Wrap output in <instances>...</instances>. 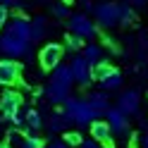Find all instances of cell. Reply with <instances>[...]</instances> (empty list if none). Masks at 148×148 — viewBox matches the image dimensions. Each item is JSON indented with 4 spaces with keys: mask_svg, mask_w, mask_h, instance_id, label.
I'll return each instance as SVG.
<instances>
[{
    "mask_svg": "<svg viewBox=\"0 0 148 148\" xmlns=\"http://www.w3.org/2000/svg\"><path fill=\"white\" fill-rule=\"evenodd\" d=\"M105 122L110 124L112 134H117V136L129 134V115H124L119 108H110L108 110V112H105Z\"/></svg>",
    "mask_w": 148,
    "mask_h": 148,
    "instance_id": "cell-10",
    "label": "cell"
},
{
    "mask_svg": "<svg viewBox=\"0 0 148 148\" xmlns=\"http://www.w3.org/2000/svg\"><path fill=\"white\" fill-rule=\"evenodd\" d=\"M67 124H72V119H69V115L64 112V110L53 112L50 119H48V129L50 132H67Z\"/></svg>",
    "mask_w": 148,
    "mask_h": 148,
    "instance_id": "cell-14",
    "label": "cell"
},
{
    "mask_svg": "<svg viewBox=\"0 0 148 148\" xmlns=\"http://www.w3.org/2000/svg\"><path fill=\"white\" fill-rule=\"evenodd\" d=\"M77 148H100V143L98 141H81Z\"/></svg>",
    "mask_w": 148,
    "mask_h": 148,
    "instance_id": "cell-27",
    "label": "cell"
},
{
    "mask_svg": "<svg viewBox=\"0 0 148 148\" xmlns=\"http://www.w3.org/2000/svg\"><path fill=\"white\" fill-rule=\"evenodd\" d=\"M53 14L55 17H60V19H69V7H67V3H62V0H60V3H55L53 5Z\"/></svg>",
    "mask_w": 148,
    "mask_h": 148,
    "instance_id": "cell-24",
    "label": "cell"
},
{
    "mask_svg": "<svg viewBox=\"0 0 148 148\" xmlns=\"http://www.w3.org/2000/svg\"><path fill=\"white\" fill-rule=\"evenodd\" d=\"M72 84H74V77H72L69 64H58L53 69V79H50L48 88H45L48 100L50 103H64L72 96Z\"/></svg>",
    "mask_w": 148,
    "mask_h": 148,
    "instance_id": "cell-1",
    "label": "cell"
},
{
    "mask_svg": "<svg viewBox=\"0 0 148 148\" xmlns=\"http://www.w3.org/2000/svg\"><path fill=\"white\" fill-rule=\"evenodd\" d=\"M69 31H72L74 36H79V38H93V36L98 34L96 24L91 22L84 12H79V14H72V17H69Z\"/></svg>",
    "mask_w": 148,
    "mask_h": 148,
    "instance_id": "cell-6",
    "label": "cell"
},
{
    "mask_svg": "<svg viewBox=\"0 0 148 148\" xmlns=\"http://www.w3.org/2000/svg\"><path fill=\"white\" fill-rule=\"evenodd\" d=\"M24 122H26V127H29V129H34V132L43 127V119H41V112H38V110H29L26 117H24Z\"/></svg>",
    "mask_w": 148,
    "mask_h": 148,
    "instance_id": "cell-21",
    "label": "cell"
},
{
    "mask_svg": "<svg viewBox=\"0 0 148 148\" xmlns=\"http://www.w3.org/2000/svg\"><path fill=\"white\" fill-rule=\"evenodd\" d=\"M91 136H93V141H103L105 146H112V129H110L108 122H103V119H93L91 122Z\"/></svg>",
    "mask_w": 148,
    "mask_h": 148,
    "instance_id": "cell-13",
    "label": "cell"
},
{
    "mask_svg": "<svg viewBox=\"0 0 148 148\" xmlns=\"http://www.w3.org/2000/svg\"><path fill=\"white\" fill-rule=\"evenodd\" d=\"M117 108L122 110L124 115H136L138 108H141V93H138V91H124V93L117 98Z\"/></svg>",
    "mask_w": 148,
    "mask_h": 148,
    "instance_id": "cell-11",
    "label": "cell"
},
{
    "mask_svg": "<svg viewBox=\"0 0 148 148\" xmlns=\"http://www.w3.org/2000/svg\"><path fill=\"white\" fill-rule=\"evenodd\" d=\"M84 58L91 62V64H96V62H100L103 60V48H100L98 43H88V45H84Z\"/></svg>",
    "mask_w": 148,
    "mask_h": 148,
    "instance_id": "cell-18",
    "label": "cell"
},
{
    "mask_svg": "<svg viewBox=\"0 0 148 148\" xmlns=\"http://www.w3.org/2000/svg\"><path fill=\"white\" fill-rule=\"evenodd\" d=\"M0 5H5V7H19V0H0Z\"/></svg>",
    "mask_w": 148,
    "mask_h": 148,
    "instance_id": "cell-28",
    "label": "cell"
},
{
    "mask_svg": "<svg viewBox=\"0 0 148 148\" xmlns=\"http://www.w3.org/2000/svg\"><path fill=\"white\" fill-rule=\"evenodd\" d=\"M45 31H48V22H45V17L43 14L34 17V19H31V43L34 41H41L43 36H45Z\"/></svg>",
    "mask_w": 148,
    "mask_h": 148,
    "instance_id": "cell-16",
    "label": "cell"
},
{
    "mask_svg": "<svg viewBox=\"0 0 148 148\" xmlns=\"http://www.w3.org/2000/svg\"><path fill=\"white\" fill-rule=\"evenodd\" d=\"M0 53L5 58H29L31 55V41H24V38H17L12 34H3L0 36Z\"/></svg>",
    "mask_w": 148,
    "mask_h": 148,
    "instance_id": "cell-3",
    "label": "cell"
},
{
    "mask_svg": "<svg viewBox=\"0 0 148 148\" xmlns=\"http://www.w3.org/2000/svg\"><path fill=\"white\" fill-rule=\"evenodd\" d=\"M7 34L24 38V41H31V22L24 19V17H14V19L7 22Z\"/></svg>",
    "mask_w": 148,
    "mask_h": 148,
    "instance_id": "cell-12",
    "label": "cell"
},
{
    "mask_svg": "<svg viewBox=\"0 0 148 148\" xmlns=\"http://www.w3.org/2000/svg\"><path fill=\"white\" fill-rule=\"evenodd\" d=\"M62 105H64V112L69 115L72 124H77V127H91V122H93V119H98L96 110L88 105V100H86V98L69 96Z\"/></svg>",
    "mask_w": 148,
    "mask_h": 148,
    "instance_id": "cell-2",
    "label": "cell"
},
{
    "mask_svg": "<svg viewBox=\"0 0 148 148\" xmlns=\"http://www.w3.org/2000/svg\"><path fill=\"white\" fill-rule=\"evenodd\" d=\"M98 84H100V88H103V91H115V88L122 86V74H119L117 69H112L103 81H98Z\"/></svg>",
    "mask_w": 148,
    "mask_h": 148,
    "instance_id": "cell-17",
    "label": "cell"
},
{
    "mask_svg": "<svg viewBox=\"0 0 148 148\" xmlns=\"http://www.w3.org/2000/svg\"><path fill=\"white\" fill-rule=\"evenodd\" d=\"M62 53H64V48L60 43H45L43 48L38 50V62H41V67L43 69H55L60 64V60H62Z\"/></svg>",
    "mask_w": 148,
    "mask_h": 148,
    "instance_id": "cell-7",
    "label": "cell"
},
{
    "mask_svg": "<svg viewBox=\"0 0 148 148\" xmlns=\"http://www.w3.org/2000/svg\"><path fill=\"white\" fill-rule=\"evenodd\" d=\"M7 17H10V7H5V5H0V29L7 24Z\"/></svg>",
    "mask_w": 148,
    "mask_h": 148,
    "instance_id": "cell-26",
    "label": "cell"
},
{
    "mask_svg": "<svg viewBox=\"0 0 148 148\" xmlns=\"http://www.w3.org/2000/svg\"><path fill=\"white\" fill-rule=\"evenodd\" d=\"M19 105H22V96L17 93V91L7 88L5 93H0V117L10 119L12 115L19 112Z\"/></svg>",
    "mask_w": 148,
    "mask_h": 148,
    "instance_id": "cell-9",
    "label": "cell"
},
{
    "mask_svg": "<svg viewBox=\"0 0 148 148\" xmlns=\"http://www.w3.org/2000/svg\"><path fill=\"white\" fill-rule=\"evenodd\" d=\"M62 3H67V5H69V3H72V0H62Z\"/></svg>",
    "mask_w": 148,
    "mask_h": 148,
    "instance_id": "cell-33",
    "label": "cell"
},
{
    "mask_svg": "<svg viewBox=\"0 0 148 148\" xmlns=\"http://www.w3.org/2000/svg\"><path fill=\"white\" fill-rule=\"evenodd\" d=\"M62 141L67 143V146H72V148H77L81 141H84V136H81L79 132H64V138H62Z\"/></svg>",
    "mask_w": 148,
    "mask_h": 148,
    "instance_id": "cell-25",
    "label": "cell"
},
{
    "mask_svg": "<svg viewBox=\"0 0 148 148\" xmlns=\"http://www.w3.org/2000/svg\"><path fill=\"white\" fill-rule=\"evenodd\" d=\"M81 7H84V10H93V5H91V0H84V3H81Z\"/></svg>",
    "mask_w": 148,
    "mask_h": 148,
    "instance_id": "cell-30",
    "label": "cell"
},
{
    "mask_svg": "<svg viewBox=\"0 0 148 148\" xmlns=\"http://www.w3.org/2000/svg\"><path fill=\"white\" fill-rule=\"evenodd\" d=\"M93 14H96V22L103 29L119 24V5L117 3H98V5H93Z\"/></svg>",
    "mask_w": 148,
    "mask_h": 148,
    "instance_id": "cell-5",
    "label": "cell"
},
{
    "mask_svg": "<svg viewBox=\"0 0 148 148\" xmlns=\"http://www.w3.org/2000/svg\"><path fill=\"white\" fill-rule=\"evenodd\" d=\"M64 48L67 50H72V53H77L79 48H84V38H79V36H74L72 31L64 36Z\"/></svg>",
    "mask_w": 148,
    "mask_h": 148,
    "instance_id": "cell-22",
    "label": "cell"
},
{
    "mask_svg": "<svg viewBox=\"0 0 148 148\" xmlns=\"http://www.w3.org/2000/svg\"><path fill=\"white\" fill-rule=\"evenodd\" d=\"M86 100H88V105L96 110V115H105L108 110H110V100H108V96L103 93V91H96V93H91Z\"/></svg>",
    "mask_w": 148,
    "mask_h": 148,
    "instance_id": "cell-15",
    "label": "cell"
},
{
    "mask_svg": "<svg viewBox=\"0 0 148 148\" xmlns=\"http://www.w3.org/2000/svg\"><path fill=\"white\" fill-rule=\"evenodd\" d=\"M143 148H148V134L143 136Z\"/></svg>",
    "mask_w": 148,
    "mask_h": 148,
    "instance_id": "cell-32",
    "label": "cell"
},
{
    "mask_svg": "<svg viewBox=\"0 0 148 148\" xmlns=\"http://www.w3.org/2000/svg\"><path fill=\"white\" fill-rule=\"evenodd\" d=\"M127 3H132V5H143L146 0H127Z\"/></svg>",
    "mask_w": 148,
    "mask_h": 148,
    "instance_id": "cell-31",
    "label": "cell"
},
{
    "mask_svg": "<svg viewBox=\"0 0 148 148\" xmlns=\"http://www.w3.org/2000/svg\"><path fill=\"white\" fill-rule=\"evenodd\" d=\"M19 74H22V64L12 60V58H5L0 60V86H12L19 81Z\"/></svg>",
    "mask_w": 148,
    "mask_h": 148,
    "instance_id": "cell-8",
    "label": "cell"
},
{
    "mask_svg": "<svg viewBox=\"0 0 148 148\" xmlns=\"http://www.w3.org/2000/svg\"><path fill=\"white\" fill-rule=\"evenodd\" d=\"M112 69H115V67H110L105 60H100V62H96V64H93V79H96V81H103V79H105Z\"/></svg>",
    "mask_w": 148,
    "mask_h": 148,
    "instance_id": "cell-20",
    "label": "cell"
},
{
    "mask_svg": "<svg viewBox=\"0 0 148 148\" xmlns=\"http://www.w3.org/2000/svg\"><path fill=\"white\" fill-rule=\"evenodd\" d=\"M45 146V141H43V138L41 136H24L22 138V143H19V148H43Z\"/></svg>",
    "mask_w": 148,
    "mask_h": 148,
    "instance_id": "cell-23",
    "label": "cell"
},
{
    "mask_svg": "<svg viewBox=\"0 0 148 148\" xmlns=\"http://www.w3.org/2000/svg\"><path fill=\"white\" fill-rule=\"evenodd\" d=\"M48 148H72V146H67V143H64V141H53Z\"/></svg>",
    "mask_w": 148,
    "mask_h": 148,
    "instance_id": "cell-29",
    "label": "cell"
},
{
    "mask_svg": "<svg viewBox=\"0 0 148 148\" xmlns=\"http://www.w3.org/2000/svg\"><path fill=\"white\" fill-rule=\"evenodd\" d=\"M134 19H136L134 7L129 5V3H122V5H119V24H122V26H129V24H134Z\"/></svg>",
    "mask_w": 148,
    "mask_h": 148,
    "instance_id": "cell-19",
    "label": "cell"
},
{
    "mask_svg": "<svg viewBox=\"0 0 148 148\" xmlns=\"http://www.w3.org/2000/svg\"><path fill=\"white\" fill-rule=\"evenodd\" d=\"M69 69H72L74 84H79V86H88L91 81H93V64H91L81 53H77V55L72 58Z\"/></svg>",
    "mask_w": 148,
    "mask_h": 148,
    "instance_id": "cell-4",
    "label": "cell"
}]
</instances>
